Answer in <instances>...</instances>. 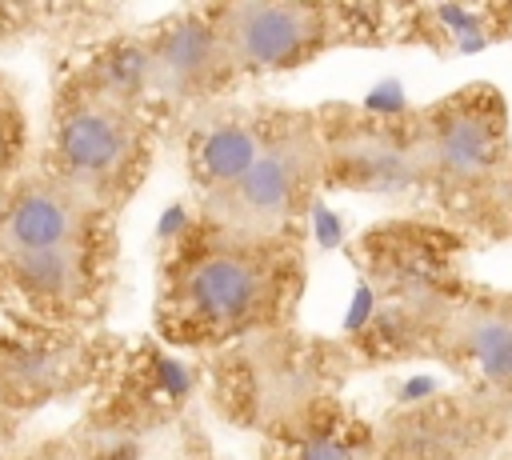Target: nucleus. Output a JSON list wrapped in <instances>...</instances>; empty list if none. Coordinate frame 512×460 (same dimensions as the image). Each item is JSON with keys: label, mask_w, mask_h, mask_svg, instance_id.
<instances>
[{"label": "nucleus", "mask_w": 512, "mask_h": 460, "mask_svg": "<svg viewBox=\"0 0 512 460\" xmlns=\"http://www.w3.org/2000/svg\"><path fill=\"white\" fill-rule=\"evenodd\" d=\"M232 76H276L312 64L352 32V8L304 0H240L208 8Z\"/></svg>", "instance_id": "5"}, {"label": "nucleus", "mask_w": 512, "mask_h": 460, "mask_svg": "<svg viewBox=\"0 0 512 460\" xmlns=\"http://www.w3.org/2000/svg\"><path fill=\"white\" fill-rule=\"evenodd\" d=\"M508 396L452 392L392 412L372 428V460H476L504 428Z\"/></svg>", "instance_id": "6"}, {"label": "nucleus", "mask_w": 512, "mask_h": 460, "mask_svg": "<svg viewBox=\"0 0 512 460\" xmlns=\"http://www.w3.org/2000/svg\"><path fill=\"white\" fill-rule=\"evenodd\" d=\"M12 436H16V416L0 408V456L8 452V444H12Z\"/></svg>", "instance_id": "16"}, {"label": "nucleus", "mask_w": 512, "mask_h": 460, "mask_svg": "<svg viewBox=\"0 0 512 460\" xmlns=\"http://www.w3.org/2000/svg\"><path fill=\"white\" fill-rule=\"evenodd\" d=\"M424 188L444 196H480L496 192V184L512 168V136L508 108L496 88L468 84L436 100L432 108L412 116Z\"/></svg>", "instance_id": "4"}, {"label": "nucleus", "mask_w": 512, "mask_h": 460, "mask_svg": "<svg viewBox=\"0 0 512 460\" xmlns=\"http://www.w3.org/2000/svg\"><path fill=\"white\" fill-rule=\"evenodd\" d=\"M276 124H280V112L244 108V112L208 116L200 128H192V136H188V176H192L200 200L236 184L252 168V160L264 152Z\"/></svg>", "instance_id": "12"}, {"label": "nucleus", "mask_w": 512, "mask_h": 460, "mask_svg": "<svg viewBox=\"0 0 512 460\" xmlns=\"http://www.w3.org/2000/svg\"><path fill=\"white\" fill-rule=\"evenodd\" d=\"M96 372V348L76 332L44 328L36 336H0V408L20 412L84 388Z\"/></svg>", "instance_id": "10"}, {"label": "nucleus", "mask_w": 512, "mask_h": 460, "mask_svg": "<svg viewBox=\"0 0 512 460\" xmlns=\"http://www.w3.org/2000/svg\"><path fill=\"white\" fill-rule=\"evenodd\" d=\"M300 260L288 240H232L204 228L160 284V328L180 344L268 332L296 300Z\"/></svg>", "instance_id": "1"}, {"label": "nucleus", "mask_w": 512, "mask_h": 460, "mask_svg": "<svg viewBox=\"0 0 512 460\" xmlns=\"http://www.w3.org/2000/svg\"><path fill=\"white\" fill-rule=\"evenodd\" d=\"M40 168L112 216L152 168L148 108L92 96L68 80L52 108L48 160Z\"/></svg>", "instance_id": "2"}, {"label": "nucleus", "mask_w": 512, "mask_h": 460, "mask_svg": "<svg viewBox=\"0 0 512 460\" xmlns=\"http://www.w3.org/2000/svg\"><path fill=\"white\" fill-rule=\"evenodd\" d=\"M500 184H504V192H508V200H512V168H508V176H504Z\"/></svg>", "instance_id": "17"}, {"label": "nucleus", "mask_w": 512, "mask_h": 460, "mask_svg": "<svg viewBox=\"0 0 512 460\" xmlns=\"http://www.w3.org/2000/svg\"><path fill=\"white\" fill-rule=\"evenodd\" d=\"M108 240V212L92 208L44 168L0 184V264Z\"/></svg>", "instance_id": "7"}, {"label": "nucleus", "mask_w": 512, "mask_h": 460, "mask_svg": "<svg viewBox=\"0 0 512 460\" xmlns=\"http://www.w3.org/2000/svg\"><path fill=\"white\" fill-rule=\"evenodd\" d=\"M324 180L328 156L320 116L280 112V124L252 168L224 192L200 200V224L232 240H288Z\"/></svg>", "instance_id": "3"}, {"label": "nucleus", "mask_w": 512, "mask_h": 460, "mask_svg": "<svg viewBox=\"0 0 512 460\" xmlns=\"http://www.w3.org/2000/svg\"><path fill=\"white\" fill-rule=\"evenodd\" d=\"M436 344L452 356L480 392L512 400V300H468L444 308Z\"/></svg>", "instance_id": "11"}, {"label": "nucleus", "mask_w": 512, "mask_h": 460, "mask_svg": "<svg viewBox=\"0 0 512 460\" xmlns=\"http://www.w3.org/2000/svg\"><path fill=\"white\" fill-rule=\"evenodd\" d=\"M28 160V112L20 88L0 72V184L24 172Z\"/></svg>", "instance_id": "15"}, {"label": "nucleus", "mask_w": 512, "mask_h": 460, "mask_svg": "<svg viewBox=\"0 0 512 460\" xmlns=\"http://www.w3.org/2000/svg\"><path fill=\"white\" fill-rule=\"evenodd\" d=\"M148 56V104L188 108L224 92L232 80L228 56L212 28L208 8L180 12L144 36Z\"/></svg>", "instance_id": "8"}, {"label": "nucleus", "mask_w": 512, "mask_h": 460, "mask_svg": "<svg viewBox=\"0 0 512 460\" xmlns=\"http://www.w3.org/2000/svg\"><path fill=\"white\" fill-rule=\"evenodd\" d=\"M288 460H372V436L352 440L336 424L288 420Z\"/></svg>", "instance_id": "14"}, {"label": "nucleus", "mask_w": 512, "mask_h": 460, "mask_svg": "<svg viewBox=\"0 0 512 460\" xmlns=\"http://www.w3.org/2000/svg\"><path fill=\"white\" fill-rule=\"evenodd\" d=\"M72 84L84 88V92H92V96L128 104V108H152V104H148V56H144V36H116V40H104V44L72 72Z\"/></svg>", "instance_id": "13"}, {"label": "nucleus", "mask_w": 512, "mask_h": 460, "mask_svg": "<svg viewBox=\"0 0 512 460\" xmlns=\"http://www.w3.org/2000/svg\"><path fill=\"white\" fill-rule=\"evenodd\" d=\"M324 156H328V180H340L356 192L392 196V192L424 188L412 120L408 124L352 120L340 124V132L324 124Z\"/></svg>", "instance_id": "9"}]
</instances>
